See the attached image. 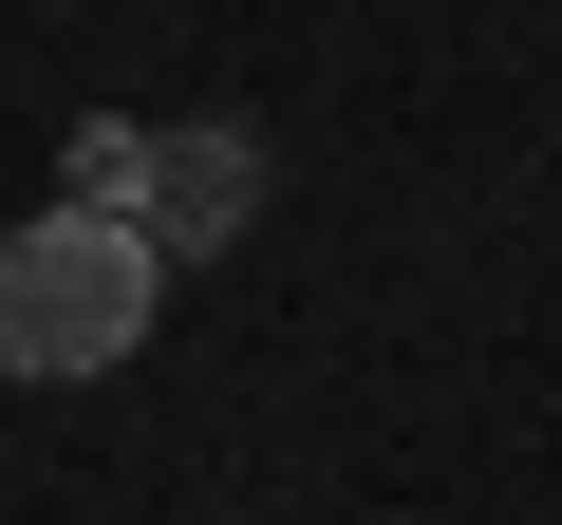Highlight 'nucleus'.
Returning a JSON list of instances; mask_svg holds the SVG:
<instances>
[{
	"instance_id": "obj_2",
	"label": "nucleus",
	"mask_w": 562,
	"mask_h": 525,
	"mask_svg": "<svg viewBox=\"0 0 562 525\" xmlns=\"http://www.w3.org/2000/svg\"><path fill=\"white\" fill-rule=\"evenodd\" d=\"M57 206L150 225V262H206V244L262 225V132H132V113H94L76 169H57Z\"/></svg>"
},
{
	"instance_id": "obj_1",
	"label": "nucleus",
	"mask_w": 562,
	"mask_h": 525,
	"mask_svg": "<svg viewBox=\"0 0 562 525\" xmlns=\"http://www.w3.org/2000/svg\"><path fill=\"white\" fill-rule=\"evenodd\" d=\"M150 301H169L150 225H113V206H38V225H0V376H38V394L132 376V357H150Z\"/></svg>"
}]
</instances>
